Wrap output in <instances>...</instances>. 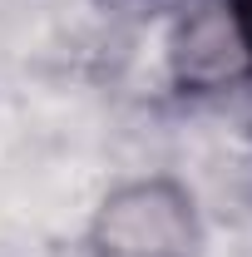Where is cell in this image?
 I'll return each instance as SVG.
<instances>
[{
	"mask_svg": "<svg viewBox=\"0 0 252 257\" xmlns=\"http://www.w3.org/2000/svg\"><path fill=\"white\" fill-rule=\"evenodd\" d=\"M89 257H203V208L178 173H134L84 223Z\"/></svg>",
	"mask_w": 252,
	"mask_h": 257,
	"instance_id": "6da1fadb",
	"label": "cell"
},
{
	"mask_svg": "<svg viewBox=\"0 0 252 257\" xmlns=\"http://www.w3.org/2000/svg\"><path fill=\"white\" fill-rule=\"evenodd\" d=\"M168 74L183 94H218L252 74V35L222 0L193 5L168 35Z\"/></svg>",
	"mask_w": 252,
	"mask_h": 257,
	"instance_id": "7a4b0ae2",
	"label": "cell"
}]
</instances>
